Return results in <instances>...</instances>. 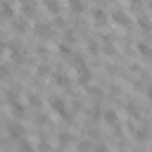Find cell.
Returning a JSON list of instances; mask_svg holds the SVG:
<instances>
[{"label": "cell", "instance_id": "6da1fadb", "mask_svg": "<svg viewBox=\"0 0 152 152\" xmlns=\"http://www.w3.org/2000/svg\"><path fill=\"white\" fill-rule=\"evenodd\" d=\"M112 21H114L116 26H121V28H128V26H131V17H128L126 12H121V10H114V12H112Z\"/></svg>", "mask_w": 152, "mask_h": 152}, {"label": "cell", "instance_id": "7a4b0ae2", "mask_svg": "<svg viewBox=\"0 0 152 152\" xmlns=\"http://www.w3.org/2000/svg\"><path fill=\"white\" fill-rule=\"evenodd\" d=\"M7 133H10V138L21 140V138L26 135V128H24L21 124H17V121H10V124H7Z\"/></svg>", "mask_w": 152, "mask_h": 152}, {"label": "cell", "instance_id": "3957f363", "mask_svg": "<svg viewBox=\"0 0 152 152\" xmlns=\"http://www.w3.org/2000/svg\"><path fill=\"white\" fill-rule=\"evenodd\" d=\"M102 121H104L109 128H114V126H119V114H116L114 109H104V112H102Z\"/></svg>", "mask_w": 152, "mask_h": 152}, {"label": "cell", "instance_id": "277c9868", "mask_svg": "<svg viewBox=\"0 0 152 152\" xmlns=\"http://www.w3.org/2000/svg\"><path fill=\"white\" fill-rule=\"evenodd\" d=\"M36 36H40V38H52V26H50L48 21L36 24Z\"/></svg>", "mask_w": 152, "mask_h": 152}, {"label": "cell", "instance_id": "5b68a950", "mask_svg": "<svg viewBox=\"0 0 152 152\" xmlns=\"http://www.w3.org/2000/svg\"><path fill=\"white\" fill-rule=\"evenodd\" d=\"M93 24H95V26H104V24H107V12L100 10V7L93 10Z\"/></svg>", "mask_w": 152, "mask_h": 152}, {"label": "cell", "instance_id": "8992f818", "mask_svg": "<svg viewBox=\"0 0 152 152\" xmlns=\"http://www.w3.org/2000/svg\"><path fill=\"white\" fill-rule=\"evenodd\" d=\"M138 26H140L142 33H152V21H150V17H138Z\"/></svg>", "mask_w": 152, "mask_h": 152}, {"label": "cell", "instance_id": "52a82bcc", "mask_svg": "<svg viewBox=\"0 0 152 152\" xmlns=\"http://www.w3.org/2000/svg\"><path fill=\"white\" fill-rule=\"evenodd\" d=\"M12 26H14V31H19V33H26V31H28V24H26L24 19H19V17H14Z\"/></svg>", "mask_w": 152, "mask_h": 152}, {"label": "cell", "instance_id": "ba28073f", "mask_svg": "<svg viewBox=\"0 0 152 152\" xmlns=\"http://www.w3.org/2000/svg\"><path fill=\"white\" fill-rule=\"evenodd\" d=\"M69 10L76 12V14H81V12L86 10V2H83V0H69Z\"/></svg>", "mask_w": 152, "mask_h": 152}, {"label": "cell", "instance_id": "9c48e42d", "mask_svg": "<svg viewBox=\"0 0 152 152\" xmlns=\"http://www.w3.org/2000/svg\"><path fill=\"white\" fill-rule=\"evenodd\" d=\"M0 14H2L5 19H14V10H12V5L2 2V5H0Z\"/></svg>", "mask_w": 152, "mask_h": 152}, {"label": "cell", "instance_id": "30bf717a", "mask_svg": "<svg viewBox=\"0 0 152 152\" xmlns=\"http://www.w3.org/2000/svg\"><path fill=\"white\" fill-rule=\"evenodd\" d=\"M43 5H45V10H48L50 14H57V12H59V2H57V0H43Z\"/></svg>", "mask_w": 152, "mask_h": 152}, {"label": "cell", "instance_id": "8fae6325", "mask_svg": "<svg viewBox=\"0 0 152 152\" xmlns=\"http://www.w3.org/2000/svg\"><path fill=\"white\" fill-rule=\"evenodd\" d=\"M55 83H57V86H62V88H69V83H71V81H69V76H66V74H55Z\"/></svg>", "mask_w": 152, "mask_h": 152}, {"label": "cell", "instance_id": "7c38bea8", "mask_svg": "<svg viewBox=\"0 0 152 152\" xmlns=\"http://www.w3.org/2000/svg\"><path fill=\"white\" fill-rule=\"evenodd\" d=\"M126 109H128V114H131L133 119H140V116H142V114H140V107H138V104H133V102H128V104H126Z\"/></svg>", "mask_w": 152, "mask_h": 152}, {"label": "cell", "instance_id": "4fadbf2b", "mask_svg": "<svg viewBox=\"0 0 152 152\" xmlns=\"http://www.w3.org/2000/svg\"><path fill=\"white\" fill-rule=\"evenodd\" d=\"M21 10L26 17H33V0H21Z\"/></svg>", "mask_w": 152, "mask_h": 152}, {"label": "cell", "instance_id": "5bb4252c", "mask_svg": "<svg viewBox=\"0 0 152 152\" xmlns=\"http://www.w3.org/2000/svg\"><path fill=\"white\" fill-rule=\"evenodd\" d=\"M138 52H140L142 57H152V48H150L147 43H138Z\"/></svg>", "mask_w": 152, "mask_h": 152}, {"label": "cell", "instance_id": "9a60e30c", "mask_svg": "<svg viewBox=\"0 0 152 152\" xmlns=\"http://www.w3.org/2000/svg\"><path fill=\"white\" fill-rule=\"evenodd\" d=\"M102 50H104V55H114V45H112V38H104V40H102Z\"/></svg>", "mask_w": 152, "mask_h": 152}, {"label": "cell", "instance_id": "2e32d148", "mask_svg": "<svg viewBox=\"0 0 152 152\" xmlns=\"http://www.w3.org/2000/svg\"><path fill=\"white\" fill-rule=\"evenodd\" d=\"M28 104H31V107L40 104V97H36V93H31V95H28Z\"/></svg>", "mask_w": 152, "mask_h": 152}, {"label": "cell", "instance_id": "e0dca14e", "mask_svg": "<svg viewBox=\"0 0 152 152\" xmlns=\"http://www.w3.org/2000/svg\"><path fill=\"white\" fill-rule=\"evenodd\" d=\"M69 142H71V135H66V133H62V138H59V145H62V147H66Z\"/></svg>", "mask_w": 152, "mask_h": 152}, {"label": "cell", "instance_id": "ac0fdd59", "mask_svg": "<svg viewBox=\"0 0 152 152\" xmlns=\"http://www.w3.org/2000/svg\"><path fill=\"white\" fill-rule=\"evenodd\" d=\"M0 78H7V69L5 66H0Z\"/></svg>", "mask_w": 152, "mask_h": 152}, {"label": "cell", "instance_id": "d6986e66", "mask_svg": "<svg viewBox=\"0 0 152 152\" xmlns=\"http://www.w3.org/2000/svg\"><path fill=\"white\" fill-rule=\"evenodd\" d=\"M128 2H131L133 7H140V0H128Z\"/></svg>", "mask_w": 152, "mask_h": 152}, {"label": "cell", "instance_id": "ffe728a7", "mask_svg": "<svg viewBox=\"0 0 152 152\" xmlns=\"http://www.w3.org/2000/svg\"><path fill=\"white\" fill-rule=\"evenodd\" d=\"M147 100H150V102H152V86H150V88H147Z\"/></svg>", "mask_w": 152, "mask_h": 152}, {"label": "cell", "instance_id": "44dd1931", "mask_svg": "<svg viewBox=\"0 0 152 152\" xmlns=\"http://www.w3.org/2000/svg\"><path fill=\"white\" fill-rule=\"evenodd\" d=\"M0 131H2V124H0Z\"/></svg>", "mask_w": 152, "mask_h": 152}]
</instances>
